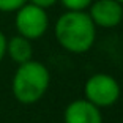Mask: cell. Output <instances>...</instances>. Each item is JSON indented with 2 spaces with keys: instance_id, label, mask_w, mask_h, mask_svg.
<instances>
[{
  "instance_id": "7",
  "label": "cell",
  "mask_w": 123,
  "mask_h": 123,
  "mask_svg": "<svg viewBox=\"0 0 123 123\" xmlns=\"http://www.w3.org/2000/svg\"><path fill=\"white\" fill-rule=\"evenodd\" d=\"M6 55L18 65L32 60L33 57L32 41L22 35H16L13 38H10L6 41Z\"/></svg>"
},
{
  "instance_id": "5",
  "label": "cell",
  "mask_w": 123,
  "mask_h": 123,
  "mask_svg": "<svg viewBox=\"0 0 123 123\" xmlns=\"http://www.w3.org/2000/svg\"><path fill=\"white\" fill-rule=\"evenodd\" d=\"M87 10L93 24L101 29H114L123 21V5L117 0H93Z\"/></svg>"
},
{
  "instance_id": "9",
  "label": "cell",
  "mask_w": 123,
  "mask_h": 123,
  "mask_svg": "<svg viewBox=\"0 0 123 123\" xmlns=\"http://www.w3.org/2000/svg\"><path fill=\"white\" fill-rule=\"evenodd\" d=\"M27 0H0V13H14Z\"/></svg>"
},
{
  "instance_id": "8",
  "label": "cell",
  "mask_w": 123,
  "mask_h": 123,
  "mask_svg": "<svg viewBox=\"0 0 123 123\" xmlns=\"http://www.w3.org/2000/svg\"><path fill=\"white\" fill-rule=\"evenodd\" d=\"M69 11H85L93 0H58Z\"/></svg>"
},
{
  "instance_id": "2",
  "label": "cell",
  "mask_w": 123,
  "mask_h": 123,
  "mask_svg": "<svg viewBox=\"0 0 123 123\" xmlns=\"http://www.w3.org/2000/svg\"><path fill=\"white\" fill-rule=\"evenodd\" d=\"M49 85L51 73L47 66L32 58L18 66L11 80V92L21 104H35L46 95Z\"/></svg>"
},
{
  "instance_id": "4",
  "label": "cell",
  "mask_w": 123,
  "mask_h": 123,
  "mask_svg": "<svg viewBox=\"0 0 123 123\" xmlns=\"http://www.w3.org/2000/svg\"><path fill=\"white\" fill-rule=\"evenodd\" d=\"M14 13V25L18 30V35L25 36L30 41L40 40L49 29V16H47L46 10L41 6H36L27 2Z\"/></svg>"
},
{
  "instance_id": "1",
  "label": "cell",
  "mask_w": 123,
  "mask_h": 123,
  "mask_svg": "<svg viewBox=\"0 0 123 123\" xmlns=\"http://www.w3.org/2000/svg\"><path fill=\"white\" fill-rule=\"evenodd\" d=\"M54 35L65 51L71 54H84L90 51L96 41V25L87 11L66 10L55 22Z\"/></svg>"
},
{
  "instance_id": "12",
  "label": "cell",
  "mask_w": 123,
  "mask_h": 123,
  "mask_svg": "<svg viewBox=\"0 0 123 123\" xmlns=\"http://www.w3.org/2000/svg\"><path fill=\"white\" fill-rule=\"evenodd\" d=\"M117 2H118V3H122V5H123V0H117Z\"/></svg>"
},
{
  "instance_id": "11",
  "label": "cell",
  "mask_w": 123,
  "mask_h": 123,
  "mask_svg": "<svg viewBox=\"0 0 123 123\" xmlns=\"http://www.w3.org/2000/svg\"><path fill=\"white\" fill-rule=\"evenodd\" d=\"M6 36H5L3 32H0V62L5 58L6 55Z\"/></svg>"
},
{
  "instance_id": "6",
  "label": "cell",
  "mask_w": 123,
  "mask_h": 123,
  "mask_svg": "<svg viewBox=\"0 0 123 123\" xmlns=\"http://www.w3.org/2000/svg\"><path fill=\"white\" fill-rule=\"evenodd\" d=\"M63 123H103L101 109L85 98L74 99L63 111Z\"/></svg>"
},
{
  "instance_id": "10",
  "label": "cell",
  "mask_w": 123,
  "mask_h": 123,
  "mask_svg": "<svg viewBox=\"0 0 123 123\" xmlns=\"http://www.w3.org/2000/svg\"><path fill=\"white\" fill-rule=\"evenodd\" d=\"M27 2H30V3L36 5V6H41V8H44V10H47V8L54 6L58 0H27Z\"/></svg>"
},
{
  "instance_id": "3",
  "label": "cell",
  "mask_w": 123,
  "mask_h": 123,
  "mask_svg": "<svg viewBox=\"0 0 123 123\" xmlns=\"http://www.w3.org/2000/svg\"><path fill=\"white\" fill-rule=\"evenodd\" d=\"M84 95H85V99L93 103L99 109L111 107L118 101L122 95V87L114 76L107 73H96L85 80Z\"/></svg>"
}]
</instances>
